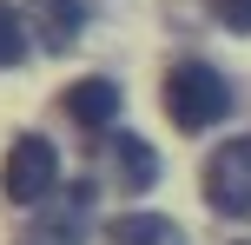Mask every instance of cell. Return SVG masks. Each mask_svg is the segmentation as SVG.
<instances>
[{"mask_svg":"<svg viewBox=\"0 0 251 245\" xmlns=\"http://www.w3.org/2000/svg\"><path fill=\"white\" fill-rule=\"evenodd\" d=\"M86 225H93V186H73V192L47 199V212L33 219L26 245H86Z\"/></svg>","mask_w":251,"mask_h":245,"instance_id":"4","label":"cell"},{"mask_svg":"<svg viewBox=\"0 0 251 245\" xmlns=\"http://www.w3.org/2000/svg\"><path fill=\"white\" fill-rule=\"evenodd\" d=\"M20 60H26V20H20V7L0 0V66H20Z\"/></svg>","mask_w":251,"mask_h":245,"instance_id":"9","label":"cell"},{"mask_svg":"<svg viewBox=\"0 0 251 245\" xmlns=\"http://www.w3.org/2000/svg\"><path fill=\"white\" fill-rule=\"evenodd\" d=\"M26 13H33L40 40H47L53 53H60V47H73V40H79V27H86L79 0H26Z\"/></svg>","mask_w":251,"mask_h":245,"instance_id":"5","label":"cell"},{"mask_svg":"<svg viewBox=\"0 0 251 245\" xmlns=\"http://www.w3.org/2000/svg\"><path fill=\"white\" fill-rule=\"evenodd\" d=\"M165 113H172L178 133H205V126H218V119L231 113V86H225V73H218V66H205V60H178L172 73H165Z\"/></svg>","mask_w":251,"mask_h":245,"instance_id":"1","label":"cell"},{"mask_svg":"<svg viewBox=\"0 0 251 245\" xmlns=\"http://www.w3.org/2000/svg\"><path fill=\"white\" fill-rule=\"evenodd\" d=\"M66 113H73L79 126H113V113H119V86H113V80H79V86L66 93Z\"/></svg>","mask_w":251,"mask_h":245,"instance_id":"6","label":"cell"},{"mask_svg":"<svg viewBox=\"0 0 251 245\" xmlns=\"http://www.w3.org/2000/svg\"><path fill=\"white\" fill-rule=\"evenodd\" d=\"M7 199L13 206H47L53 192H60V159H53V146L40 139V133H20V139L7 146Z\"/></svg>","mask_w":251,"mask_h":245,"instance_id":"2","label":"cell"},{"mask_svg":"<svg viewBox=\"0 0 251 245\" xmlns=\"http://www.w3.org/2000/svg\"><path fill=\"white\" fill-rule=\"evenodd\" d=\"M113 245H185V239H178V225L159 219V212H126L113 225Z\"/></svg>","mask_w":251,"mask_h":245,"instance_id":"8","label":"cell"},{"mask_svg":"<svg viewBox=\"0 0 251 245\" xmlns=\"http://www.w3.org/2000/svg\"><path fill=\"white\" fill-rule=\"evenodd\" d=\"M113 166H119V179H126V192H146V186L159 179V153H152L146 139H132V133H126V139L113 146Z\"/></svg>","mask_w":251,"mask_h":245,"instance_id":"7","label":"cell"},{"mask_svg":"<svg viewBox=\"0 0 251 245\" xmlns=\"http://www.w3.org/2000/svg\"><path fill=\"white\" fill-rule=\"evenodd\" d=\"M205 199L225 219H251V133L245 139H225L205 159Z\"/></svg>","mask_w":251,"mask_h":245,"instance_id":"3","label":"cell"},{"mask_svg":"<svg viewBox=\"0 0 251 245\" xmlns=\"http://www.w3.org/2000/svg\"><path fill=\"white\" fill-rule=\"evenodd\" d=\"M218 20L231 33H251V0H218Z\"/></svg>","mask_w":251,"mask_h":245,"instance_id":"10","label":"cell"}]
</instances>
